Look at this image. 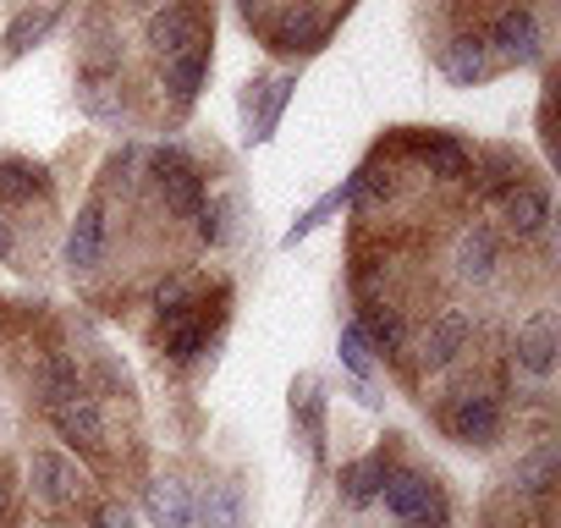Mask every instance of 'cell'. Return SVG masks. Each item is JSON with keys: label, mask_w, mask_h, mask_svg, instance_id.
Wrapping results in <instances>:
<instances>
[{"label": "cell", "mask_w": 561, "mask_h": 528, "mask_svg": "<svg viewBox=\"0 0 561 528\" xmlns=\"http://www.w3.org/2000/svg\"><path fill=\"white\" fill-rule=\"evenodd\" d=\"M28 484H34V495H39L50 512H72V506L89 495L83 468H78L72 457H61V451H34V457H28Z\"/></svg>", "instance_id": "1"}, {"label": "cell", "mask_w": 561, "mask_h": 528, "mask_svg": "<svg viewBox=\"0 0 561 528\" xmlns=\"http://www.w3.org/2000/svg\"><path fill=\"white\" fill-rule=\"evenodd\" d=\"M149 171H154L160 198H165L171 215H198V204H204V176L187 165L182 149H154V154H149Z\"/></svg>", "instance_id": "2"}, {"label": "cell", "mask_w": 561, "mask_h": 528, "mask_svg": "<svg viewBox=\"0 0 561 528\" xmlns=\"http://www.w3.org/2000/svg\"><path fill=\"white\" fill-rule=\"evenodd\" d=\"M380 495L402 523H446V495L424 473H386Z\"/></svg>", "instance_id": "3"}, {"label": "cell", "mask_w": 561, "mask_h": 528, "mask_svg": "<svg viewBox=\"0 0 561 528\" xmlns=\"http://www.w3.org/2000/svg\"><path fill=\"white\" fill-rule=\"evenodd\" d=\"M446 429H451V440H462V446H490V440L501 435V408H495V397H484V391L457 397V402L446 408Z\"/></svg>", "instance_id": "4"}, {"label": "cell", "mask_w": 561, "mask_h": 528, "mask_svg": "<svg viewBox=\"0 0 561 528\" xmlns=\"http://www.w3.org/2000/svg\"><path fill=\"white\" fill-rule=\"evenodd\" d=\"M50 424H56V435L61 440H72L78 451H105V418H100V408L78 391V397H67V402H50Z\"/></svg>", "instance_id": "5"}, {"label": "cell", "mask_w": 561, "mask_h": 528, "mask_svg": "<svg viewBox=\"0 0 561 528\" xmlns=\"http://www.w3.org/2000/svg\"><path fill=\"white\" fill-rule=\"evenodd\" d=\"M193 45H204V18L193 7H165V12L149 18V50L160 61H171V56H182Z\"/></svg>", "instance_id": "6"}, {"label": "cell", "mask_w": 561, "mask_h": 528, "mask_svg": "<svg viewBox=\"0 0 561 528\" xmlns=\"http://www.w3.org/2000/svg\"><path fill=\"white\" fill-rule=\"evenodd\" d=\"M293 78H253L248 83V94H242V111H248V122H253V144H264L270 133H275V122H280V111H287V100H293Z\"/></svg>", "instance_id": "7"}, {"label": "cell", "mask_w": 561, "mask_h": 528, "mask_svg": "<svg viewBox=\"0 0 561 528\" xmlns=\"http://www.w3.org/2000/svg\"><path fill=\"white\" fill-rule=\"evenodd\" d=\"M556 353H561V320H556V309H539L517 331V364L528 375H550L556 369Z\"/></svg>", "instance_id": "8"}, {"label": "cell", "mask_w": 561, "mask_h": 528, "mask_svg": "<svg viewBox=\"0 0 561 528\" xmlns=\"http://www.w3.org/2000/svg\"><path fill=\"white\" fill-rule=\"evenodd\" d=\"M468 331H473V325H468V314H462V309L435 314V325L424 331V353H419V358H424V369H446V364L468 347Z\"/></svg>", "instance_id": "9"}, {"label": "cell", "mask_w": 561, "mask_h": 528, "mask_svg": "<svg viewBox=\"0 0 561 528\" xmlns=\"http://www.w3.org/2000/svg\"><path fill=\"white\" fill-rule=\"evenodd\" d=\"M501 215H506V226L517 237H534L550 220V198L539 187H528V182H512V187H501Z\"/></svg>", "instance_id": "10"}, {"label": "cell", "mask_w": 561, "mask_h": 528, "mask_svg": "<svg viewBox=\"0 0 561 528\" xmlns=\"http://www.w3.org/2000/svg\"><path fill=\"white\" fill-rule=\"evenodd\" d=\"M144 512H149L154 528H187L193 523V495H187L182 479H154L144 490Z\"/></svg>", "instance_id": "11"}, {"label": "cell", "mask_w": 561, "mask_h": 528, "mask_svg": "<svg viewBox=\"0 0 561 528\" xmlns=\"http://www.w3.org/2000/svg\"><path fill=\"white\" fill-rule=\"evenodd\" d=\"M100 259H105V209H100V204H89V209H78V220H72L67 264H72V271H94Z\"/></svg>", "instance_id": "12"}, {"label": "cell", "mask_w": 561, "mask_h": 528, "mask_svg": "<svg viewBox=\"0 0 561 528\" xmlns=\"http://www.w3.org/2000/svg\"><path fill=\"white\" fill-rule=\"evenodd\" d=\"M45 193H50L45 165H34V160H0V204H34Z\"/></svg>", "instance_id": "13"}, {"label": "cell", "mask_w": 561, "mask_h": 528, "mask_svg": "<svg viewBox=\"0 0 561 528\" xmlns=\"http://www.w3.org/2000/svg\"><path fill=\"white\" fill-rule=\"evenodd\" d=\"M495 45H501L512 61H539V23H534V12H523V7L501 12V23H495Z\"/></svg>", "instance_id": "14"}, {"label": "cell", "mask_w": 561, "mask_h": 528, "mask_svg": "<svg viewBox=\"0 0 561 528\" xmlns=\"http://www.w3.org/2000/svg\"><path fill=\"white\" fill-rule=\"evenodd\" d=\"M440 72H446L457 89H473V83H484V72H490V50H484L479 39H451V45L440 50Z\"/></svg>", "instance_id": "15"}, {"label": "cell", "mask_w": 561, "mask_h": 528, "mask_svg": "<svg viewBox=\"0 0 561 528\" xmlns=\"http://www.w3.org/2000/svg\"><path fill=\"white\" fill-rule=\"evenodd\" d=\"M495 231H484V226H468L462 237H457V276H468V282H490V271H495Z\"/></svg>", "instance_id": "16"}, {"label": "cell", "mask_w": 561, "mask_h": 528, "mask_svg": "<svg viewBox=\"0 0 561 528\" xmlns=\"http://www.w3.org/2000/svg\"><path fill=\"white\" fill-rule=\"evenodd\" d=\"M78 105H83V116H94V122H122V116H127V94H122L116 78H83V83H78Z\"/></svg>", "instance_id": "17"}, {"label": "cell", "mask_w": 561, "mask_h": 528, "mask_svg": "<svg viewBox=\"0 0 561 528\" xmlns=\"http://www.w3.org/2000/svg\"><path fill=\"white\" fill-rule=\"evenodd\" d=\"M419 154H424V165L435 171V176H446V182H462L468 171H473V154L451 138V133H435V138H424L419 144Z\"/></svg>", "instance_id": "18"}, {"label": "cell", "mask_w": 561, "mask_h": 528, "mask_svg": "<svg viewBox=\"0 0 561 528\" xmlns=\"http://www.w3.org/2000/svg\"><path fill=\"white\" fill-rule=\"evenodd\" d=\"M193 517L204 528H242V490L237 484H209L193 506Z\"/></svg>", "instance_id": "19"}, {"label": "cell", "mask_w": 561, "mask_h": 528, "mask_svg": "<svg viewBox=\"0 0 561 528\" xmlns=\"http://www.w3.org/2000/svg\"><path fill=\"white\" fill-rule=\"evenodd\" d=\"M204 72H209V45H193V50H182V56L165 61V89L176 100H193L204 89Z\"/></svg>", "instance_id": "20"}, {"label": "cell", "mask_w": 561, "mask_h": 528, "mask_svg": "<svg viewBox=\"0 0 561 528\" xmlns=\"http://www.w3.org/2000/svg\"><path fill=\"white\" fill-rule=\"evenodd\" d=\"M56 18H61V7H28V12H18L12 28H7V50H12V56L34 50V45L56 28Z\"/></svg>", "instance_id": "21"}, {"label": "cell", "mask_w": 561, "mask_h": 528, "mask_svg": "<svg viewBox=\"0 0 561 528\" xmlns=\"http://www.w3.org/2000/svg\"><path fill=\"white\" fill-rule=\"evenodd\" d=\"M556 468H561L556 446H539L534 457H523V462H517V495L545 501V495H550V484H556Z\"/></svg>", "instance_id": "22"}, {"label": "cell", "mask_w": 561, "mask_h": 528, "mask_svg": "<svg viewBox=\"0 0 561 528\" xmlns=\"http://www.w3.org/2000/svg\"><path fill=\"white\" fill-rule=\"evenodd\" d=\"M380 484H386V462H380V457H358V462L342 468V495H347L353 506H369V501L380 495Z\"/></svg>", "instance_id": "23"}, {"label": "cell", "mask_w": 561, "mask_h": 528, "mask_svg": "<svg viewBox=\"0 0 561 528\" xmlns=\"http://www.w3.org/2000/svg\"><path fill=\"white\" fill-rule=\"evenodd\" d=\"M193 298H198V282H193V276H171V282H160V292H154V314H160L165 325H176V320H187Z\"/></svg>", "instance_id": "24"}, {"label": "cell", "mask_w": 561, "mask_h": 528, "mask_svg": "<svg viewBox=\"0 0 561 528\" xmlns=\"http://www.w3.org/2000/svg\"><path fill=\"white\" fill-rule=\"evenodd\" d=\"M293 413H298V424H304V435H309V446L320 451V435H325V418H320V380H314V375H304V380L293 386Z\"/></svg>", "instance_id": "25"}, {"label": "cell", "mask_w": 561, "mask_h": 528, "mask_svg": "<svg viewBox=\"0 0 561 528\" xmlns=\"http://www.w3.org/2000/svg\"><path fill=\"white\" fill-rule=\"evenodd\" d=\"M320 39H325V23H320L314 12H293L287 23L275 28V45H280V50H314Z\"/></svg>", "instance_id": "26"}, {"label": "cell", "mask_w": 561, "mask_h": 528, "mask_svg": "<svg viewBox=\"0 0 561 528\" xmlns=\"http://www.w3.org/2000/svg\"><path fill=\"white\" fill-rule=\"evenodd\" d=\"M358 331H364L369 342H380L386 353H397V347H402V320H397V309H386V303H369V309H364V320H358Z\"/></svg>", "instance_id": "27"}, {"label": "cell", "mask_w": 561, "mask_h": 528, "mask_svg": "<svg viewBox=\"0 0 561 528\" xmlns=\"http://www.w3.org/2000/svg\"><path fill=\"white\" fill-rule=\"evenodd\" d=\"M39 391H45V402H67V397H78V391H83V386H78V364L56 353V358L39 369Z\"/></svg>", "instance_id": "28"}, {"label": "cell", "mask_w": 561, "mask_h": 528, "mask_svg": "<svg viewBox=\"0 0 561 528\" xmlns=\"http://www.w3.org/2000/svg\"><path fill=\"white\" fill-rule=\"evenodd\" d=\"M204 336H209V331H204V320H176V325H171V336H165V353H171L176 364H193V358L204 353Z\"/></svg>", "instance_id": "29"}, {"label": "cell", "mask_w": 561, "mask_h": 528, "mask_svg": "<svg viewBox=\"0 0 561 528\" xmlns=\"http://www.w3.org/2000/svg\"><path fill=\"white\" fill-rule=\"evenodd\" d=\"M116 67H122L116 39H111L105 28H94V39H89V50H83V72H89V78H111Z\"/></svg>", "instance_id": "30"}, {"label": "cell", "mask_w": 561, "mask_h": 528, "mask_svg": "<svg viewBox=\"0 0 561 528\" xmlns=\"http://www.w3.org/2000/svg\"><path fill=\"white\" fill-rule=\"evenodd\" d=\"M336 353H342V364L364 380L369 375V336L358 331V325H342V342H336Z\"/></svg>", "instance_id": "31"}, {"label": "cell", "mask_w": 561, "mask_h": 528, "mask_svg": "<svg viewBox=\"0 0 561 528\" xmlns=\"http://www.w3.org/2000/svg\"><path fill=\"white\" fill-rule=\"evenodd\" d=\"M198 237L220 242L226 237V204H198Z\"/></svg>", "instance_id": "32"}, {"label": "cell", "mask_w": 561, "mask_h": 528, "mask_svg": "<svg viewBox=\"0 0 561 528\" xmlns=\"http://www.w3.org/2000/svg\"><path fill=\"white\" fill-rule=\"evenodd\" d=\"M94 528H138V523H133L127 506H100V512H94Z\"/></svg>", "instance_id": "33"}, {"label": "cell", "mask_w": 561, "mask_h": 528, "mask_svg": "<svg viewBox=\"0 0 561 528\" xmlns=\"http://www.w3.org/2000/svg\"><path fill=\"white\" fill-rule=\"evenodd\" d=\"M18 248H12V226H7V215H0V259H12Z\"/></svg>", "instance_id": "34"}, {"label": "cell", "mask_w": 561, "mask_h": 528, "mask_svg": "<svg viewBox=\"0 0 561 528\" xmlns=\"http://www.w3.org/2000/svg\"><path fill=\"white\" fill-rule=\"evenodd\" d=\"M12 523V501H7V484H0V528Z\"/></svg>", "instance_id": "35"}, {"label": "cell", "mask_w": 561, "mask_h": 528, "mask_svg": "<svg viewBox=\"0 0 561 528\" xmlns=\"http://www.w3.org/2000/svg\"><path fill=\"white\" fill-rule=\"evenodd\" d=\"M138 7H160V0H138Z\"/></svg>", "instance_id": "36"}]
</instances>
